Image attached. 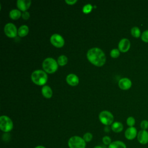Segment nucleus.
<instances>
[{
  "label": "nucleus",
  "mask_w": 148,
  "mask_h": 148,
  "mask_svg": "<svg viewBox=\"0 0 148 148\" xmlns=\"http://www.w3.org/2000/svg\"><path fill=\"white\" fill-rule=\"evenodd\" d=\"M87 58L93 65L97 66L103 65L106 62V56L103 51L97 47L90 49L87 53Z\"/></svg>",
  "instance_id": "1"
},
{
  "label": "nucleus",
  "mask_w": 148,
  "mask_h": 148,
  "mask_svg": "<svg viewBox=\"0 0 148 148\" xmlns=\"http://www.w3.org/2000/svg\"><path fill=\"white\" fill-rule=\"evenodd\" d=\"M31 80L35 84L44 85L47 81V75L43 71L36 70L32 73Z\"/></svg>",
  "instance_id": "2"
},
{
  "label": "nucleus",
  "mask_w": 148,
  "mask_h": 148,
  "mask_svg": "<svg viewBox=\"0 0 148 148\" xmlns=\"http://www.w3.org/2000/svg\"><path fill=\"white\" fill-rule=\"evenodd\" d=\"M58 63L53 58H46L43 63L42 67L45 72L49 73L55 72L58 69Z\"/></svg>",
  "instance_id": "3"
},
{
  "label": "nucleus",
  "mask_w": 148,
  "mask_h": 148,
  "mask_svg": "<svg viewBox=\"0 0 148 148\" xmlns=\"http://www.w3.org/2000/svg\"><path fill=\"white\" fill-rule=\"evenodd\" d=\"M86 143L83 138L79 136H73L68 140V145L69 148H86Z\"/></svg>",
  "instance_id": "4"
},
{
  "label": "nucleus",
  "mask_w": 148,
  "mask_h": 148,
  "mask_svg": "<svg viewBox=\"0 0 148 148\" xmlns=\"http://www.w3.org/2000/svg\"><path fill=\"white\" fill-rule=\"evenodd\" d=\"M13 128V124L12 120L6 116H1L0 117V128L5 132H8Z\"/></svg>",
  "instance_id": "5"
},
{
  "label": "nucleus",
  "mask_w": 148,
  "mask_h": 148,
  "mask_svg": "<svg viewBox=\"0 0 148 148\" xmlns=\"http://www.w3.org/2000/svg\"><path fill=\"white\" fill-rule=\"evenodd\" d=\"M99 119L100 121L106 126L112 124L114 120L113 114L107 110L102 111L99 114Z\"/></svg>",
  "instance_id": "6"
},
{
  "label": "nucleus",
  "mask_w": 148,
  "mask_h": 148,
  "mask_svg": "<svg viewBox=\"0 0 148 148\" xmlns=\"http://www.w3.org/2000/svg\"><path fill=\"white\" fill-rule=\"evenodd\" d=\"M4 32L6 36L9 38H14L18 34V31L17 30L16 27L11 23L5 25L4 27Z\"/></svg>",
  "instance_id": "7"
},
{
  "label": "nucleus",
  "mask_w": 148,
  "mask_h": 148,
  "mask_svg": "<svg viewBox=\"0 0 148 148\" xmlns=\"http://www.w3.org/2000/svg\"><path fill=\"white\" fill-rule=\"evenodd\" d=\"M50 42L55 47L60 48L62 47L64 45V38L59 34H53L50 37Z\"/></svg>",
  "instance_id": "8"
},
{
  "label": "nucleus",
  "mask_w": 148,
  "mask_h": 148,
  "mask_svg": "<svg viewBox=\"0 0 148 148\" xmlns=\"http://www.w3.org/2000/svg\"><path fill=\"white\" fill-rule=\"evenodd\" d=\"M131 46V43L128 39L123 38L119 43L118 47L120 51L123 53H125L128 51Z\"/></svg>",
  "instance_id": "9"
},
{
  "label": "nucleus",
  "mask_w": 148,
  "mask_h": 148,
  "mask_svg": "<svg viewBox=\"0 0 148 148\" xmlns=\"http://www.w3.org/2000/svg\"><path fill=\"white\" fill-rule=\"evenodd\" d=\"M137 140L142 145H146L148 143V132L146 130H140L138 132Z\"/></svg>",
  "instance_id": "10"
},
{
  "label": "nucleus",
  "mask_w": 148,
  "mask_h": 148,
  "mask_svg": "<svg viewBox=\"0 0 148 148\" xmlns=\"http://www.w3.org/2000/svg\"><path fill=\"white\" fill-rule=\"evenodd\" d=\"M138 132L136 128L134 127H131L128 128L124 133L125 137L128 140H133L136 137H137Z\"/></svg>",
  "instance_id": "11"
},
{
  "label": "nucleus",
  "mask_w": 148,
  "mask_h": 148,
  "mask_svg": "<svg viewBox=\"0 0 148 148\" xmlns=\"http://www.w3.org/2000/svg\"><path fill=\"white\" fill-rule=\"evenodd\" d=\"M132 86V82L130 79L127 77H124L121 79L119 81V87L123 90H127L131 88Z\"/></svg>",
  "instance_id": "12"
},
{
  "label": "nucleus",
  "mask_w": 148,
  "mask_h": 148,
  "mask_svg": "<svg viewBox=\"0 0 148 148\" xmlns=\"http://www.w3.org/2000/svg\"><path fill=\"white\" fill-rule=\"evenodd\" d=\"M31 3V1L30 0H18L17 1V6L20 10L24 12H26L29 8Z\"/></svg>",
  "instance_id": "13"
},
{
  "label": "nucleus",
  "mask_w": 148,
  "mask_h": 148,
  "mask_svg": "<svg viewBox=\"0 0 148 148\" xmlns=\"http://www.w3.org/2000/svg\"><path fill=\"white\" fill-rule=\"evenodd\" d=\"M66 82L68 83V84L72 86H76L79 83L78 77L73 73H71L69 75H68L66 76Z\"/></svg>",
  "instance_id": "14"
},
{
  "label": "nucleus",
  "mask_w": 148,
  "mask_h": 148,
  "mask_svg": "<svg viewBox=\"0 0 148 148\" xmlns=\"http://www.w3.org/2000/svg\"><path fill=\"white\" fill-rule=\"evenodd\" d=\"M111 129L112 130L116 133L120 132L123 131V125L121 123L119 122V121H116L113 123L112 124L111 126Z\"/></svg>",
  "instance_id": "15"
},
{
  "label": "nucleus",
  "mask_w": 148,
  "mask_h": 148,
  "mask_svg": "<svg viewBox=\"0 0 148 148\" xmlns=\"http://www.w3.org/2000/svg\"><path fill=\"white\" fill-rule=\"evenodd\" d=\"M42 94L45 98H50L52 96L53 92L49 86H45L42 88Z\"/></svg>",
  "instance_id": "16"
},
{
  "label": "nucleus",
  "mask_w": 148,
  "mask_h": 148,
  "mask_svg": "<svg viewBox=\"0 0 148 148\" xmlns=\"http://www.w3.org/2000/svg\"><path fill=\"white\" fill-rule=\"evenodd\" d=\"M108 148H127V146L121 140H115L109 145Z\"/></svg>",
  "instance_id": "17"
},
{
  "label": "nucleus",
  "mask_w": 148,
  "mask_h": 148,
  "mask_svg": "<svg viewBox=\"0 0 148 148\" xmlns=\"http://www.w3.org/2000/svg\"><path fill=\"white\" fill-rule=\"evenodd\" d=\"M28 31H29L28 27L25 25H21L18 28V35L20 37H24V36H26L28 34Z\"/></svg>",
  "instance_id": "18"
},
{
  "label": "nucleus",
  "mask_w": 148,
  "mask_h": 148,
  "mask_svg": "<svg viewBox=\"0 0 148 148\" xmlns=\"http://www.w3.org/2000/svg\"><path fill=\"white\" fill-rule=\"evenodd\" d=\"M21 12L17 9H12L9 12V16L13 20H17L21 16Z\"/></svg>",
  "instance_id": "19"
},
{
  "label": "nucleus",
  "mask_w": 148,
  "mask_h": 148,
  "mask_svg": "<svg viewBox=\"0 0 148 148\" xmlns=\"http://www.w3.org/2000/svg\"><path fill=\"white\" fill-rule=\"evenodd\" d=\"M131 35L136 38H138L141 36V32L140 29L138 27H134L131 29Z\"/></svg>",
  "instance_id": "20"
},
{
  "label": "nucleus",
  "mask_w": 148,
  "mask_h": 148,
  "mask_svg": "<svg viewBox=\"0 0 148 148\" xmlns=\"http://www.w3.org/2000/svg\"><path fill=\"white\" fill-rule=\"evenodd\" d=\"M68 62V58L64 55L60 56L57 59V63L60 66H64Z\"/></svg>",
  "instance_id": "21"
},
{
  "label": "nucleus",
  "mask_w": 148,
  "mask_h": 148,
  "mask_svg": "<svg viewBox=\"0 0 148 148\" xmlns=\"http://www.w3.org/2000/svg\"><path fill=\"white\" fill-rule=\"evenodd\" d=\"M83 138L86 142H90L92 139V135L90 132H86L84 134Z\"/></svg>",
  "instance_id": "22"
},
{
  "label": "nucleus",
  "mask_w": 148,
  "mask_h": 148,
  "mask_svg": "<svg viewBox=\"0 0 148 148\" xmlns=\"http://www.w3.org/2000/svg\"><path fill=\"white\" fill-rule=\"evenodd\" d=\"M110 55L112 58H117L120 56V51L119 49H114L111 50L110 53Z\"/></svg>",
  "instance_id": "23"
},
{
  "label": "nucleus",
  "mask_w": 148,
  "mask_h": 148,
  "mask_svg": "<svg viewBox=\"0 0 148 148\" xmlns=\"http://www.w3.org/2000/svg\"><path fill=\"white\" fill-rule=\"evenodd\" d=\"M135 124V120L133 117L130 116V117L127 118V124L130 127H134Z\"/></svg>",
  "instance_id": "24"
},
{
  "label": "nucleus",
  "mask_w": 148,
  "mask_h": 148,
  "mask_svg": "<svg viewBox=\"0 0 148 148\" xmlns=\"http://www.w3.org/2000/svg\"><path fill=\"white\" fill-rule=\"evenodd\" d=\"M141 39L145 43H148V29L143 31L141 34Z\"/></svg>",
  "instance_id": "25"
},
{
  "label": "nucleus",
  "mask_w": 148,
  "mask_h": 148,
  "mask_svg": "<svg viewBox=\"0 0 148 148\" xmlns=\"http://www.w3.org/2000/svg\"><path fill=\"white\" fill-rule=\"evenodd\" d=\"M92 9V6L91 4H86L84 7L83 8V12L84 13H90Z\"/></svg>",
  "instance_id": "26"
},
{
  "label": "nucleus",
  "mask_w": 148,
  "mask_h": 148,
  "mask_svg": "<svg viewBox=\"0 0 148 148\" xmlns=\"http://www.w3.org/2000/svg\"><path fill=\"white\" fill-rule=\"evenodd\" d=\"M112 139L109 136H105L102 138V142L105 145H109L112 143Z\"/></svg>",
  "instance_id": "27"
},
{
  "label": "nucleus",
  "mask_w": 148,
  "mask_h": 148,
  "mask_svg": "<svg viewBox=\"0 0 148 148\" xmlns=\"http://www.w3.org/2000/svg\"><path fill=\"white\" fill-rule=\"evenodd\" d=\"M140 126L143 130H146L148 128V121L146 120H142L140 124Z\"/></svg>",
  "instance_id": "28"
},
{
  "label": "nucleus",
  "mask_w": 148,
  "mask_h": 148,
  "mask_svg": "<svg viewBox=\"0 0 148 148\" xmlns=\"http://www.w3.org/2000/svg\"><path fill=\"white\" fill-rule=\"evenodd\" d=\"M21 16L23 17V19L24 20H28L29 18V13L28 12H24L22 14H21Z\"/></svg>",
  "instance_id": "29"
},
{
  "label": "nucleus",
  "mask_w": 148,
  "mask_h": 148,
  "mask_svg": "<svg viewBox=\"0 0 148 148\" xmlns=\"http://www.w3.org/2000/svg\"><path fill=\"white\" fill-rule=\"evenodd\" d=\"M65 2L68 5H73L77 2V0H65Z\"/></svg>",
  "instance_id": "30"
},
{
  "label": "nucleus",
  "mask_w": 148,
  "mask_h": 148,
  "mask_svg": "<svg viewBox=\"0 0 148 148\" xmlns=\"http://www.w3.org/2000/svg\"><path fill=\"white\" fill-rule=\"evenodd\" d=\"M109 128L108 127V126H106V127H105V132H108L109 131Z\"/></svg>",
  "instance_id": "31"
},
{
  "label": "nucleus",
  "mask_w": 148,
  "mask_h": 148,
  "mask_svg": "<svg viewBox=\"0 0 148 148\" xmlns=\"http://www.w3.org/2000/svg\"><path fill=\"white\" fill-rule=\"evenodd\" d=\"M35 148H46L45 146H41V145H39V146H36Z\"/></svg>",
  "instance_id": "32"
},
{
  "label": "nucleus",
  "mask_w": 148,
  "mask_h": 148,
  "mask_svg": "<svg viewBox=\"0 0 148 148\" xmlns=\"http://www.w3.org/2000/svg\"><path fill=\"white\" fill-rule=\"evenodd\" d=\"M94 148H103V147L101 146H95Z\"/></svg>",
  "instance_id": "33"
}]
</instances>
